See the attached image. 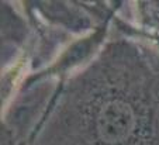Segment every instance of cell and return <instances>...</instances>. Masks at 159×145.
<instances>
[{
    "mask_svg": "<svg viewBox=\"0 0 159 145\" xmlns=\"http://www.w3.org/2000/svg\"><path fill=\"white\" fill-rule=\"evenodd\" d=\"M30 145H159V62L110 39L59 89Z\"/></svg>",
    "mask_w": 159,
    "mask_h": 145,
    "instance_id": "1",
    "label": "cell"
}]
</instances>
